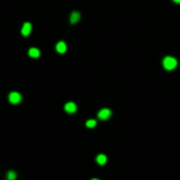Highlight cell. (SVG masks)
<instances>
[{
    "mask_svg": "<svg viewBox=\"0 0 180 180\" xmlns=\"http://www.w3.org/2000/svg\"><path fill=\"white\" fill-rule=\"evenodd\" d=\"M31 30H32V26L30 22H25L24 26H22V30H21V33L24 36H28L31 33Z\"/></svg>",
    "mask_w": 180,
    "mask_h": 180,
    "instance_id": "277c9868",
    "label": "cell"
},
{
    "mask_svg": "<svg viewBox=\"0 0 180 180\" xmlns=\"http://www.w3.org/2000/svg\"><path fill=\"white\" fill-rule=\"evenodd\" d=\"M91 180H99V179H91Z\"/></svg>",
    "mask_w": 180,
    "mask_h": 180,
    "instance_id": "4fadbf2b",
    "label": "cell"
},
{
    "mask_svg": "<svg viewBox=\"0 0 180 180\" xmlns=\"http://www.w3.org/2000/svg\"><path fill=\"white\" fill-rule=\"evenodd\" d=\"M106 160H107V158H106V156L105 154H99L96 157V162L100 164V165H104L105 163H106Z\"/></svg>",
    "mask_w": 180,
    "mask_h": 180,
    "instance_id": "ba28073f",
    "label": "cell"
},
{
    "mask_svg": "<svg viewBox=\"0 0 180 180\" xmlns=\"http://www.w3.org/2000/svg\"><path fill=\"white\" fill-rule=\"evenodd\" d=\"M163 66H164V68H165L167 70H173L175 67L178 66V62H177V59H175L174 57L168 56V57H165L163 59Z\"/></svg>",
    "mask_w": 180,
    "mask_h": 180,
    "instance_id": "6da1fadb",
    "label": "cell"
},
{
    "mask_svg": "<svg viewBox=\"0 0 180 180\" xmlns=\"http://www.w3.org/2000/svg\"><path fill=\"white\" fill-rule=\"evenodd\" d=\"M174 3H177V4H180V0H173Z\"/></svg>",
    "mask_w": 180,
    "mask_h": 180,
    "instance_id": "7c38bea8",
    "label": "cell"
},
{
    "mask_svg": "<svg viewBox=\"0 0 180 180\" xmlns=\"http://www.w3.org/2000/svg\"><path fill=\"white\" fill-rule=\"evenodd\" d=\"M64 110L68 112V114H74L77 111V105L74 103H67L64 106Z\"/></svg>",
    "mask_w": 180,
    "mask_h": 180,
    "instance_id": "5b68a950",
    "label": "cell"
},
{
    "mask_svg": "<svg viewBox=\"0 0 180 180\" xmlns=\"http://www.w3.org/2000/svg\"><path fill=\"white\" fill-rule=\"evenodd\" d=\"M6 178H7V180H15L16 179V173H15L14 170H10L9 173H7Z\"/></svg>",
    "mask_w": 180,
    "mask_h": 180,
    "instance_id": "30bf717a",
    "label": "cell"
},
{
    "mask_svg": "<svg viewBox=\"0 0 180 180\" xmlns=\"http://www.w3.org/2000/svg\"><path fill=\"white\" fill-rule=\"evenodd\" d=\"M100 120H107L109 117L111 116V111L109 110V109H103V110L99 111V114H97Z\"/></svg>",
    "mask_w": 180,
    "mask_h": 180,
    "instance_id": "3957f363",
    "label": "cell"
},
{
    "mask_svg": "<svg viewBox=\"0 0 180 180\" xmlns=\"http://www.w3.org/2000/svg\"><path fill=\"white\" fill-rule=\"evenodd\" d=\"M79 19H80L79 13H73L72 16H70V22H72V24H75V22L79 21Z\"/></svg>",
    "mask_w": 180,
    "mask_h": 180,
    "instance_id": "9c48e42d",
    "label": "cell"
},
{
    "mask_svg": "<svg viewBox=\"0 0 180 180\" xmlns=\"http://www.w3.org/2000/svg\"><path fill=\"white\" fill-rule=\"evenodd\" d=\"M9 100H10L11 104H19L21 101V95L16 91H13V93H10V95H9Z\"/></svg>",
    "mask_w": 180,
    "mask_h": 180,
    "instance_id": "7a4b0ae2",
    "label": "cell"
},
{
    "mask_svg": "<svg viewBox=\"0 0 180 180\" xmlns=\"http://www.w3.org/2000/svg\"><path fill=\"white\" fill-rule=\"evenodd\" d=\"M95 125H96V121H95V120H89V121L87 122V126H88V127H94Z\"/></svg>",
    "mask_w": 180,
    "mask_h": 180,
    "instance_id": "8fae6325",
    "label": "cell"
},
{
    "mask_svg": "<svg viewBox=\"0 0 180 180\" xmlns=\"http://www.w3.org/2000/svg\"><path fill=\"white\" fill-rule=\"evenodd\" d=\"M40 54H41L40 50H37V48H30V51H28V56H30V57H32V58H38Z\"/></svg>",
    "mask_w": 180,
    "mask_h": 180,
    "instance_id": "52a82bcc",
    "label": "cell"
},
{
    "mask_svg": "<svg viewBox=\"0 0 180 180\" xmlns=\"http://www.w3.org/2000/svg\"><path fill=\"white\" fill-rule=\"evenodd\" d=\"M56 50H57L58 53H64V52L67 51V46H66V43L64 42H58L57 43V46H56Z\"/></svg>",
    "mask_w": 180,
    "mask_h": 180,
    "instance_id": "8992f818",
    "label": "cell"
}]
</instances>
